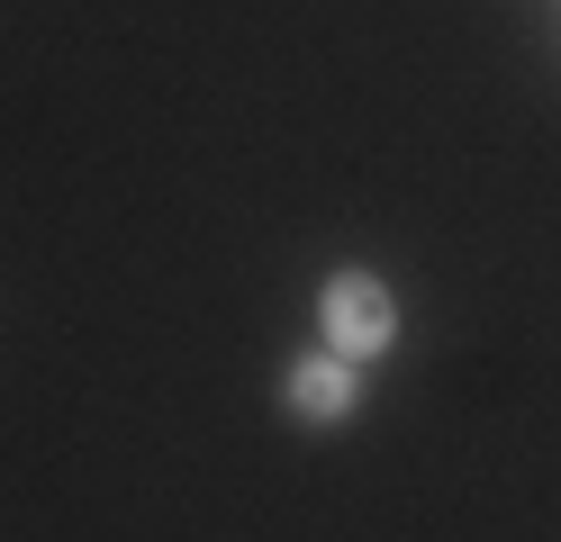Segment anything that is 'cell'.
I'll use <instances>...</instances> for the list:
<instances>
[{
    "mask_svg": "<svg viewBox=\"0 0 561 542\" xmlns=\"http://www.w3.org/2000/svg\"><path fill=\"white\" fill-rule=\"evenodd\" d=\"M318 325H327V353L371 361V353H390V335H399V299L371 272H335L318 289Z\"/></svg>",
    "mask_w": 561,
    "mask_h": 542,
    "instance_id": "cell-1",
    "label": "cell"
},
{
    "mask_svg": "<svg viewBox=\"0 0 561 542\" xmlns=\"http://www.w3.org/2000/svg\"><path fill=\"white\" fill-rule=\"evenodd\" d=\"M363 407V361H344V353H308L290 361V416L308 425H344Z\"/></svg>",
    "mask_w": 561,
    "mask_h": 542,
    "instance_id": "cell-2",
    "label": "cell"
}]
</instances>
